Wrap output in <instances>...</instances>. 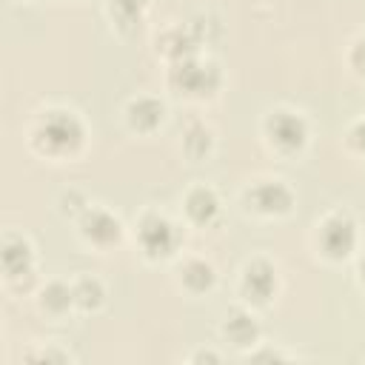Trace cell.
Segmentation results:
<instances>
[{"label":"cell","mask_w":365,"mask_h":365,"mask_svg":"<svg viewBox=\"0 0 365 365\" xmlns=\"http://www.w3.org/2000/svg\"><path fill=\"white\" fill-rule=\"evenodd\" d=\"M26 145L34 157L66 165L86 154L88 148V125L83 114L63 103L40 106L26 125Z\"/></svg>","instance_id":"6da1fadb"},{"label":"cell","mask_w":365,"mask_h":365,"mask_svg":"<svg viewBox=\"0 0 365 365\" xmlns=\"http://www.w3.org/2000/svg\"><path fill=\"white\" fill-rule=\"evenodd\" d=\"M308 242H311V251L314 257L322 262V265H345V262H354L362 251V228H359V220L336 205V208H328L322 211L314 225H311V234H308Z\"/></svg>","instance_id":"7a4b0ae2"},{"label":"cell","mask_w":365,"mask_h":365,"mask_svg":"<svg viewBox=\"0 0 365 365\" xmlns=\"http://www.w3.org/2000/svg\"><path fill=\"white\" fill-rule=\"evenodd\" d=\"M185 222H177L171 214L145 205L131 222V242L143 262L148 265H168L177 262L185 248Z\"/></svg>","instance_id":"3957f363"},{"label":"cell","mask_w":365,"mask_h":365,"mask_svg":"<svg viewBox=\"0 0 365 365\" xmlns=\"http://www.w3.org/2000/svg\"><path fill=\"white\" fill-rule=\"evenodd\" d=\"M163 83H165V91L182 103H208L222 91L225 74L214 57H208L205 51H197L168 63L163 68Z\"/></svg>","instance_id":"277c9868"},{"label":"cell","mask_w":365,"mask_h":365,"mask_svg":"<svg viewBox=\"0 0 365 365\" xmlns=\"http://www.w3.org/2000/svg\"><path fill=\"white\" fill-rule=\"evenodd\" d=\"M311 120L302 108H294L288 103L271 106L259 117V140L268 154L277 160H299L305 157L311 145Z\"/></svg>","instance_id":"5b68a950"},{"label":"cell","mask_w":365,"mask_h":365,"mask_svg":"<svg viewBox=\"0 0 365 365\" xmlns=\"http://www.w3.org/2000/svg\"><path fill=\"white\" fill-rule=\"evenodd\" d=\"M237 205L248 220L279 222L294 214L297 191L279 174H254L251 180L242 182V188L237 194Z\"/></svg>","instance_id":"8992f818"},{"label":"cell","mask_w":365,"mask_h":365,"mask_svg":"<svg viewBox=\"0 0 365 365\" xmlns=\"http://www.w3.org/2000/svg\"><path fill=\"white\" fill-rule=\"evenodd\" d=\"M0 274H3V288L11 297H31L37 285L43 282L37 277V248L29 234L17 228L3 231L0 242Z\"/></svg>","instance_id":"52a82bcc"},{"label":"cell","mask_w":365,"mask_h":365,"mask_svg":"<svg viewBox=\"0 0 365 365\" xmlns=\"http://www.w3.org/2000/svg\"><path fill=\"white\" fill-rule=\"evenodd\" d=\"M234 294H237V302H242L254 311L271 308L282 294V268H279V262L268 254H251L248 259H242V265L237 271Z\"/></svg>","instance_id":"ba28073f"},{"label":"cell","mask_w":365,"mask_h":365,"mask_svg":"<svg viewBox=\"0 0 365 365\" xmlns=\"http://www.w3.org/2000/svg\"><path fill=\"white\" fill-rule=\"evenodd\" d=\"M71 225L80 245L94 254H111L131 237V228L123 222V217L103 202H88V208Z\"/></svg>","instance_id":"9c48e42d"},{"label":"cell","mask_w":365,"mask_h":365,"mask_svg":"<svg viewBox=\"0 0 365 365\" xmlns=\"http://www.w3.org/2000/svg\"><path fill=\"white\" fill-rule=\"evenodd\" d=\"M217 336H220V342H222L225 348H231V351H237V354L245 356L254 345L262 342L259 311H254V308H248V305H242V302L231 305V308L220 317V322H217Z\"/></svg>","instance_id":"30bf717a"},{"label":"cell","mask_w":365,"mask_h":365,"mask_svg":"<svg viewBox=\"0 0 365 365\" xmlns=\"http://www.w3.org/2000/svg\"><path fill=\"white\" fill-rule=\"evenodd\" d=\"M180 217H182L185 228H194V231L214 228L222 217L220 191L211 182H202V180L185 185L182 194H180Z\"/></svg>","instance_id":"8fae6325"},{"label":"cell","mask_w":365,"mask_h":365,"mask_svg":"<svg viewBox=\"0 0 365 365\" xmlns=\"http://www.w3.org/2000/svg\"><path fill=\"white\" fill-rule=\"evenodd\" d=\"M123 125L125 131H131L134 137H154L157 131H163L165 120H168V103L160 94L151 91H137L123 103Z\"/></svg>","instance_id":"7c38bea8"},{"label":"cell","mask_w":365,"mask_h":365,"mask_svg":"<svg viewBox=\"0 0 365 365\" xmlns=\"http://www.w3.org/2000/svg\"><path fill=\"white\" fill-rule=\"evenodd\" d=\"M171 279L180 294H185L188 299H200V297L214 294V288L220 282V271L202 254H180V259L174 262Z\"/></svg>","instance_id":"4fadbf2b"},{"label":"cell","mask_w":365,"mask_h":365,"mask_svg":"<svg viewBox=\"0 0 365 365\" xmlns=\"http://www.w3.org/2000/svg\"><path fill=\"white\" fill-rule=\"evenodd\" d=\"M202 48L205 46L200 43L191 20H168L151 37V51H154L157 60H163V66H168L174 60H182L188 54H197Z\"/></svg>","instance_id":"5bb4252c"},{"label":"cell","mask_w":365,"mask_h":365,"mask_svg":"<svg viewBox=\"0 0 365 365\" xmlns=\"http://www.w3.org/2000/svg\"><path fill=\"white\" fill-rule=\"evenodd\" d=\"M31 299H34L37 314L46 317V319H51V322H63V319H68V317L77 314L71 279H63V277L43 279L37 285V291L31 294Z\"/></svg>","instance_id":"9a60e30c"},{"label":"cell","mask_w":365,"mask_h":365,"mask_svg":"<svg viewBox=\"0 0 365 365\" xmlns=\"http://www.w3.org/2000/svg\"><path fill=\"white\" fill-rule=\"evenodd\" d=\"M177 148L182 154L185 163H208L217 151V131L208 120L202 117H188L180 128V140H177Z\"/></svg>","instance_id":"2e32d148"},{"label":"cell","mask_w":365,"mask_h":365,"mask_svg":"<svg viewBox=\"0 0 365 365\" xmlns=\"http://www.w3.org/2000/svg\"><path fill=\"white\" fill-rule=\"evenodd\" d=\"M148 9L151 0H103V14L120 37H134L145 23Z\"/></svg>","instance_id":"e0dca14e"},{"label":"cell","mask_w":365,"mask_h":365,"mask_svg":"<svg viewBox=\"0 0 365 365\" xmlns=\"http://www.w3.org/2000/svg\"><path fill=\"white\" fill-rule=\"evenodd\" d=\"M71 291H74V305H77V317H91L100 314L108 305V285L103 277L80 271L77 277H71Z\"/></svg>","instance_id":"ac0fdd59"},{"label":"cell","mask_w":365,"mask_h":365,"mask_svg":"<svg viewBox=\"0 0 365 365\" xmlns=\"http://www.w3.org/2000/svg\"><path fill=\"white\" fill-rule=\"evenodd\" d=\"M88 194L83 191V188H74V185H68V188H60L57 191V197H54V211L63 217V220H68V222H74L86 208H88Z\"/></svg>","instance_id":"d6986e66"},{"label":"cell","mask_w":365,"mask_h":365,"mask_svg":"<svg viewBox=\"0 0 365 365\" xmlns=\"http://www.w3.org/2000/svg\"><path fill=\"white\" fill-rule=\"evenodd\" d=\"M26 362H48V365H63V362H74V354L68 348H63L54 339H34V348H29L23 354Z\"/></svg>","instance_id":"ffe728a7"},{"label":"cell","mask_w":365,"mask_h":365,"mask_svg":"<svg viewBox=\"0 0 365 365\" xmlns=\"http://www.w3.org/2000/svg\"><path fill=\"white\" fill-rule=\"evenodd\" d=\"M345 66H348V71H351L356 80L365 83V29L351 37V43H348V48H345Z\"/></svg>","instance_id":"44dd1931"},{"label":"cell","mask_w":365,"mask_h":365,"mask_svg":"<svg viewBox=\"0 0 365 365\" xmlns=\"http://www.w3.org/2000/svg\"><path fill=\"white\" fill-rule=\"evenodd\" d=\"M342 145L348 154L354 157H365V114H359L356 120H351L342 131Z\"/></svg>","instance_id":"7402d4cb"},{"label":"cell","mask_w":365,"mask_h":365,"mask_svg":"<svg viewBox=\"0 0 365 365\" xmlns=\"http://www.w3.org/2000/svg\"><path fill=\"white\" fill-rule=\"evenodd\" d=\"M245 359H251V362H288V359H294V354L291 351H285V348H279V345H274V342H259V345H254L248 354H245Z\"/></svg>","instance_id":"603a6c76"},{"label":"cell","mask_w":365,"mask_h":365,"mask_svg":"<svg viewBox=\"0 0 365 365\" xmlns=\"http://www.w3.org/2000/svg\"><path fill=\"white\" fill-rule=\"evenodd\" d=\"M225 356H222V351H217V348H205V345H200V348H194L191 354H185V362H191V365H202V362H222Z\"/></svg>","instance_id":"cb8c5ba5"},{"label":"cell","mask_w":365,"mask_h":365,"mask_svg":"<svg viewBox=\"0 0 365 365\" xmlns=\"http://www.w3.org/2000/svg\"><path fill=\"white\" fill-rule=\"evenodd\" d=\"M354 279H356V285L365 291V251H359V257L354 259Z\"/></svg>","instance_id":"d4e9b609"},{"label":"cell","mask_w":365,"mask_h":365,"mask_svg":"<svg viewBox=\"0 0 365 365\" xmlns=\"http://www.w3.org/2000/svg\"><path fill=\"white\" fill-rule=\"evenodd\" d=\"M31 3H34V0H31Z\"/></svg>","instance_id":"484cf974"}]
</instances>
